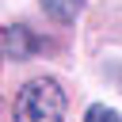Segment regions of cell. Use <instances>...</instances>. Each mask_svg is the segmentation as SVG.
Returning a JSON list of instances; mask_svg holds the SVG:
<instances>
[{
	"label": "cell",
	"mask_w": 122,
	"mask_h": 122,
	"mask_svg": "<svg viewBox=\"0 0 122 122\" xmlns=\"http://www.w3.org/2000/svg\"><path fill=\"white\" fill-rule=\"evenodd\" d=\"M38 50H42V38H34L27 27H4V57L8 61H27Z\"/></svg>",
	"instance_id": "obj_2"
},
{
	"label": "cell",
	"mask_w": 122,
	"mask_h": 122,
	"mask_svg": "<svg viewBox=\"0 0 122 122\" xmlns=\"http://www.w3.org/2000/svg\"><path fill=\"white\" fill-rule=\"evenodd\" d=\"M15 122H61L65 118V92L53 76H34L19 88L15 107H11Z\"/></svg>",
	"instance_id": "obj_1"
},
{
	"label": "cell",
	"mask_w": 122,
	"mask_h": 122,
	"mask_svg": "<svg viewBox=\"0 0 122 122\" xmlns=\"http://www.w3.org/2000/svg\"><path fill=\"white\" fill-rule=\"evenodd\" d=\"M42 11H46L53 23H72V19L84 11V0H42Z\"/></svg>",
	"instance_id": "obj_3"
},
{
	"label": "cell",
	"mask_w": 122,
	"mask_h": 122,
	"mask_svg": "<svg viewBox=\"0 0 122 122\" xmlns=\"http://www.w3.org/2000/svg\"><path fill=\"white\" fill-rule=\"evenodd\" d=\"M84 122H122V114L114 107H107V103H92L88 114H84Z\"/></svg>",
	"instance_id": "obj_4"
}]
</instances>
